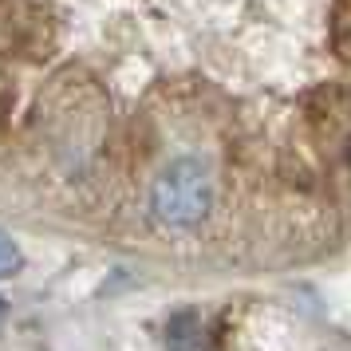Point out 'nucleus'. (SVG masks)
Segmentation results:
<instances>
[{"mask_svg":"<svg viewBox=\"0 0 351 351\" xmlns=\"http://www.w3.org/2000/svg\"><path fill=\"white\" fill-rule=\"evenodd\" d=\"M154 217L170 229H190L213 206V182L197 158H174L154 182Z\"/></svg>","mask_w":351,"mask_h":351,"instance_id":"f257e3e1","label":"nucleus"},{"mask_svg":"<svg viewBox=\"0 0 351 351\" xmlns=\"http://www.w3.org/2000/svg\"><path fill=\"white\" fill-rule=\"evenodd\" d=\"M0 324H4V300H0Z\"/></svg>","mask_w":351,"mask_h":351,"instance_id":"7ed1b4c3","label":"nucleus"},{"mask_svg":"<svg viewBox=\"0 0 351 351\" xmlns=\"http://www.w3.org/2000/svg\"><path fill=\"white\" fill-rule=\"evenodd\" d=\"M20 269H24V256H20V249L8 237H0V276H12V272H20Z\"/></svg>","mask_w":351,"mask_h":351,"instance_id":"f03ea898","label":"nucleus"},{"mask_svg":"<svg viewBox=\"0 0 351 351\" xmlns=\"http://www.w3.org/2000/svg\"><path fill=\"white\" fill-rule=\"evenodd\" d=\"M348 166H351V138H348Z\"/></svg>","mask_w":351,"mask_h":351,"instance_id":"20e7f679","label":"nucleus"}]
</instances>
